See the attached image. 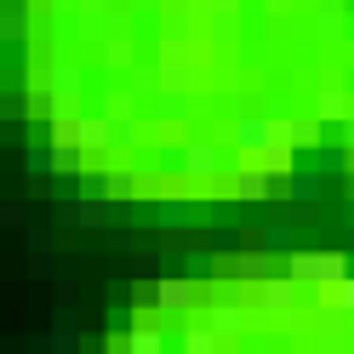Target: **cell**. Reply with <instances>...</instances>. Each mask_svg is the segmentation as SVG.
Returning a JSON list of instances; mask_svg holds the SVG:
<instances>
[{
	"mask_svg": "<svg viewBox=\"0 0 354 354\" xmlns=\"http://www.w3.org/2000/svg\"><path fill=\"white\" fill-rule=\"evenodd\" d=\"M286 274H292L297 286H315V292H326V286H343L348 274H354V263H348V252H292L286 257Z\"/></svg>",
	"mask_w": 354,
	"mask_h": 354,
	"instance_id": "1",
	"label": "cell"
},
{
	"mask_svg": "<svg viewBox=\"0 0 354 354\" xmlns=\"http://www.w3.org/2000/svg\"><path fill=\"white\" fill-rule=\"evenodd\" d=\"M229 194H234V201H257V206L263 201H280V177L263 166V160H246V166L229 177Z\"/></svg>",
	"mask_w": 354,
	"mask_h": 354,
	"instance_id": "2",
	"label": "cell"
},
{
	"mask_svg": "<svg viewBox=\"0 0 354 354\" xmlns=\"http://www.w3.org/2000/svg\"><path fill=\"white\" fill-rule=\"evenodd\" d=\"M229 143L246 154V160H263V149L274 143V115H240L234 131H229Z\"/></svg>",
	"mask_w": 354,
	"mask_h": 354,
	"instance_id": "3",
	"label": "cell"
},
{
	"mask_svg": "<svg viewBox=\"0 0 354 354\" xmlns=\"http://www.w3.org/2000/svg\"><path fill=\"white\" fill-rule=\"evenodd\" d=\"M257 246L269 252V257H292V252H297V223H292V212H286L280 201H274V217H269V223H263Z\"/></svg>",
	"mask_w": 354,
	"mask_h": 354,
	"instance_id": "4",
	"label": "cell"
},
{
	"mask_svg": "<svg viewBox=\"0 0 354 354\" xmlns=\"http://www.w3.org/2000/svg\"><path fill=\"white\" fill-rule=\"evenodd\" d=\"M297 292H303V286H297L292 274H269V280L257 286V303L269 308V315H280V320H286V315H297Z\"/></svg>",
	"mask_w": 354,
	"mask_h": 354,
	"instance_id": "5",
	"label": "cell"
},
{
	"mask_svg": "<svg viewBox=\"0 0 354 354\" xmlns=\"http://www.w3.org/2000/svg\"><path fill=\"white\" fill-rule=\"evenodd\" d=\"M194 292H201V286H194L189 274L177 280V274H160V286H154V308H160V315H189L194 308Z\"/></svg>",
	"mask_w": 354,
	"mask_h": 354,
	"instance_id": "6",
	"label": "cell"
},
{
	"mask_svg": "<svg viewBox=\"0 0 354 354\" xmlns=\"http://www.w3.org/2000/svg\"><path fill=\"white\" fill-rule=\"evenodd\" d=\"M217 171H223V154H217L206 138H189V143H183V177H194V183H212Z\"/></svg>",
	"mask_w": 354,
	"mask_h": 354,
	"instance_id": "7",
	"label": "cell"
},
{
	"mask_svg": "<svg viewBox=\"0 0 354 354\" xmlns=\"http://www.w3.org/2000/svg\"><path fill=\"white\" fill-rule=\"evenodd\" d=\"M103 115L115 120L120 138H138V92H131V86H115V92L103 97Z\"/></svg>",
	"mask_w": 354,
	"mask_h": 354,
	"instance_id": "8",
	"label": "cell"
},
{
	"mask_svg": "<svg viewBox=\"0 0 354 354\" xmlns=\"http://www.w3.org/2000/svg\"><path fill=\"white\" fill-rule=\"evenodd\" d=\"M206 326H212V331H217L223 343H234L240 331H246V308H240L234 297H217V303L206 308Z\"/></svg>",
	"mask_w": 354,
	"mask_h": 354,
	"instance_id": "9",
	"label": "cell"
},
{
	"mask_svg": "<svg viewBox=\"0 0 354 354\" xmlns=\"http://www.w3.org/2000/svg\"><path fill=\"white\" fill-rule=\"evenodd\" d=\"M97 183H103V194H109L115 206H131V201L143 194V183H138V171H131V166H109V171H97Z\"/></svg>",
	"mask_w": 354,
	"mask_h": 354,
	"instance_id": "10",
	"label": "cell"
},
{
	"mask_svg": "<svg viewBox=\"0 0 354 354\" xmlns=\"http://www.w3.org/2000/svg\"><path fill=\"white\" fill-rule=\"evenodd\" d=\"M24 274H29V280H46V274H52V229H29V246H24Z\"/></svg>",
	"mask_w": 354,
	"mask_h": 354,
	"instance_id": "11",
	"label": "cell"
},
{
	"mask_svg": "<svg viewBox=\"0 0 354 354\" xmlns=\"http://www.w3.org/2000/svg\"><path fill=\"white\" fill-rule=\"evenodd\" d=\"M154 109H160V120H166V126L189 120V109H194V103H189V92H183V80H166L160 92H154Z\"/></svg>",
	"mask_w": 354,
	"mask_h": 354,
	"instance_id": "12",
	"label": "cell"
},
{
	"mask_svg": "<svg viewBox=\"0 0 354 354\" xmlns=\"http://www.w3.org/2000/svg\"><path fill=\"white\" fill-rule=\"evenodd\" d=\"M315 29H320V40H343V29H348V0H320V6H315Z\"/></svg>",
	"mask_w": 354,
	"mask_h": 354,
	"instance_id": "13",
	"label": "cell"
},
{
	"mask_svg": "<svg viewBox=\"0 0 354 354\" xmlns=\"http://www.w3.org/2000/svg\"><path fill=\"white\" fill-rule=\"evenodd\" d=\"M315 115H320L326 126H343V120H354V103H348L343 86H326V92L315 97Z\"/></svg>",
	"mask_w": 354,
	"mask_h": 354,
	"instance_id": "14",
	"label": "cell"
},
{
	"mask_svg": "<svg viewBox=\"0 0 354 354\" xmlns=\"http://www.w3.org/2000/svg\"><path fill=\"white\" fill-rule=\"evenodd\" d=\"M103 69H115V75L138 69V46H131V35H109L103 40Z\"/></svg>",
	"mask_w": 354,
	"mask_h": 354,
	"instance_id": "15",
	"label": "cell"
},
{
	"mask_svg": "<svg viewBox=\"0 0 354 354\" xmlns=\"http://www.w3.org/2000/svg\"><path fill=\"white\" fill-rule=\"evenodd\" d=\"M269 269H274V257L263 252V246L234 257V280H240V286H263V280H269Z\"/></svg>",
	"mask_w": 354,
	"mask_h": 354,
	"instance_id": "16",
	"label": "cell"
},
{
	"mask_svg": "<svg viewBox=\"0 0 354 354\" xmlns=\"http://www.w3.org/2000/svg\"><path fill=\"white\" fill-rule=\"evenodd\" d=\"M326 183H320V171H292V177H280V201H320Z\"/></svg>",
	"mask_w": 354,
	"mask_h": 354,
	"instance_id": "17",
	"label": "cell"
},
{
	"mask_svg": "<svg viewBox=\"0 0 354 354\" xmlns=\"http://www.w3.org/2000/svg\"><path fill=\"white\" fill-rule=\"evenodd\" d=\"M183 354H223V337H217L206 320H189L183 326Z\"/></svg>",
	"mask_w": 354,
	"mask_h": 354,
	"instance_id": "18",
	"label": "cell"
},
{
	"mask_svg": "<svg viewBox=\"0 0 354 354\" xmlns=\"http://www.w3.org/2000/svg\"><path fill=\"white\" fill-rule=\"evenodd\" d=\"M126 354H166V331H160V326H143V320H138V326L126 331Z\"/></svg>",
	"mask_w": 354,
	"mask_h": 354,
	"instance_id": "19",
	"label": "cell"
},
{
	"mask_svg": "<svg viewBox=\"0 0 354 354\" xmlns=\"http://www.w3.org/2000/svg\"><path fill=\"white\" fill-rule=\"evenodd\" d=\"M263 166H269L274 177H292V171H297V143H286V138H274L269 149H263Z\"/></svg>",
	"mask_w": 354,
	"mask_h": 354,
	"instance_id": "20",
	"label": "cell"
},
{
	"mask_svg": "<svg viewBox=\"0 0 354 354\" xmlns=\"http://www.w3.org/2000/svg\"><path fill=\"white\" fill-rule=\"evenodd\" d=\"M348 160H354V154H348L343 143H320V149H315V171H326V177H343Z\"/></svg>",
	"mask_w": 354,
	"mask_h": 354,
	"instance_id": "21",
	"label": "cell"
},
{
	"mask_svg": "<svg viewBox=\"0 0 354 354\" xmlns=\"http://www.w3.org/2000/svg\"><path fill=\"white\" fill-rule=\"evenodd\" d=\"M154 69H160L166 80H177L189 69V46H183V40H160V63H154Z\"/></svg>",
	"mask_w": 354,
	"mask_h": 354,
	"instance_id": "22",
	"label": "cell"
},
{
	"mask_svg": "<svg viewBox=\"0 0 354 354\" xmlns=\"http://www.w3.org/2000/svg\"><path fill=\"white\" fill-rule=\"evenodd\" d=\"M0 40H12V46H24V40H29V12H24V6H6V12H0Z\"/></svg>",
	"mask_w": 354,
	"mask_h": 354,
	"instance_id": "23",
	"label": "cell"
},
{
	"mask_svg": "<svg viewBox=\"0 0 354 354\" xmlns=\"http://www.w3.org/2000/svg\"><path fill=\"white\" fill-rule=\"evenodd\" d=\"M154 217H160V229H189V194H183V201L166 194V201L154 206Z\"/></svg>",
	"mask_w": 354,
	"mask_h": 354,
	"instance_id": "24",
	"label": "cell"
},
{
	"mask_svg": "<svg viewBox=\"0 0 354 354\" xmlns=\"http://www.w3.org/2000/svg\"><path fill=\"white\" fill-rule=\"evenodd\" d=\"M131 280H138V286H160V257L138 252V257H131Z\"/></svg>",
	"mask_w": 354,
	"mask_h": 354,
	"instance_id": "25",
	"label": "cell"
},
{
	"mask_svg": "<svg viewBox=\"0 0 354 354\" xmlns=\"http://www.w3.org/2000/svg\"><path fill=\"white\" fill-rule=\"evenodd\" d=\"M57 326H80V292L75 286H57Z\"/></svg>",
	"mask_w": 354,
	"mask_h": 354,
	"instance_id": "26",
	"label": "cell"
},
{
	"mask_svg": "<svg viewBox=\"0 0 354 354\" xmlns=\"http://www.w3.org/2000/svg\"><path fill=\"white\" fill-rule=\"evenodd\" d=\"M189 280L194 286H212L217 280V257L212 252H189Z\"/></svg>",
	"mask_w": 354,
	"mask_h": 354,
	"instance_id": "27",
	"label": "cell"
},
{
	"mask_svg": "<svg viewBox=\"0 0 354 354\" xmlns=\"http://www.w3.org/2000/svg\"><path fill=\"white\" fill-rule=\"evenodd\" d=\"M24 166H29V177H52V143H29Z\"/></svg>",
	"mask_w": 354,
	"mask_h": 354,
	"instance_id": "28",
	"label": "cell"
},
{
	"mask_svg": "<svg viewBox=\"0 0 354 354\" xmlns=\"http://www.w3.org/2000/svg\"><path fill=\"white\" fill-rule=\"evenodd\" d=\"M212 252L217 257H240V252H246V246H240V229H229V223L212 229Z\"/></svg>",
	"mask_w": 354,
	"mask_h": 354,
	"instance_id": "29",
	"label": "cell"
},
{
	"mask_svg": "<svg viewBox=\"0 0 354 354\" xmlns=\"http://www.w3.org/2000/svg\"><path fill=\"white\" fill-rule=\"evenodd\" d=\"M52 354H80V326H57L52 331Z\"/></svg>",
	"mask_w": 354,
	"mask_h": 354,
	"instance_id": "30",
	"label": "cell"
},
{
	"mask_svg": "<svg viewBox=\"0 0 354 354\" xmlns=\"http://www.w3.org/2000/svg\"><path fill=\"white\" fill-rule=\"evenodd\" d=\"M24 217H29L24 201H0V223H6V229H24Z\"/></svg>",
	"mask_w": 354,
	"mask_h": 354,
	"instance_id": "31",
	"label": "cell"
},
{
	"mask_svg": "<svg viewBox=\"0 0 354 354\" xmlns=\"http://www.w3.org/2000/svg\"><path fill=\"white\" fill-rule=\"evenodd\" d=\"M331 308H337V315H354V274L337 286V292H331Z\"/></svg>",
	"mask_w": 354,
	"mask_h": 354,
	"instance_id": "32",
	"label": "cell"
},
{
	"mask_svg": "<svg viewBox=\"0 0 354 354\" xmlns=\"http://www.w3.org/2000/svg\"><path fill=\"white\" fill-rule=\"evenodd\" d=\"M201 6L217 12V17H234V12H240V0H201Z\"/></svg>",
	"mask_w": 354,
	"mask_h": 354,
	"instance_id": "33",
	"label": "cell"
},
{
	"mask_svg": "<svg viewBox=\"0 0 354 354\" xmlns=\"http://www.w3.org/2000/svg\"><path fill=\"white\" fill-rule=\"evenodd\" d=\"M160 246H171V252H183V246H189V234H183V229H160Z\"/></svg>",
	"mask_w": 354,
	"mask_h": 354,
	"instance_id": "34",
	"label": "cell"
},
{
	"mask_svg": "<svg viewBox=\"0 0 354 354\" xmlns=\"http://www.w3.org/2000/svg\"><path fill=\"white\" fill-rule=\"evenodd\" d=\"M131 12H138V17H149V12H160V0H131Z\"/></svg>",
	"mask_w": 354,
	"mask_h": 354,
	"instance_id": "35",
	"label": "cell"
},
{
	"mask_svg": "<svg viewBox=\"0 0 354 354\" xmlns=\"http://www.w3.org/2000/svg\"><path fill=\"white\" fill-rule=\"evenodd\" d=\"M337 143H343V149L354 154V120H343V138H337Z\"/></svg>",
	"mask_w": 354,
	"mask_h": 354,
	"instance_id": "36",
	"label": "cell"
},
{
	"mask_svg": "<svg viewBox=\"0 0 354 354\" xmlns=\"http://www.w3.org/2000/svg\"><path fill=\"white\" fill-rule=\"evenodd\" d=\"M343 223H348V246H354V201H348V212H343Z\"/></svg>",
	"mask_w": 354,
	"mask_h": 354,
	"instance_id": "37",
	"label": "cell"
},
{
	"mask_svg": "<svg viewBox=\"0 0 354 354\" xmlns=\"http://www.w3.org/2000/svg\"><path fill=\"white\" fill-rule=\"evenodd\" d=\"M337 354H354V337H343V343H337Z\"/></svg>",
	"mask_w": 354,
	"mask_h": 354,
	"instance_id": "38",
	"label": "cell"
}]
</instances>
